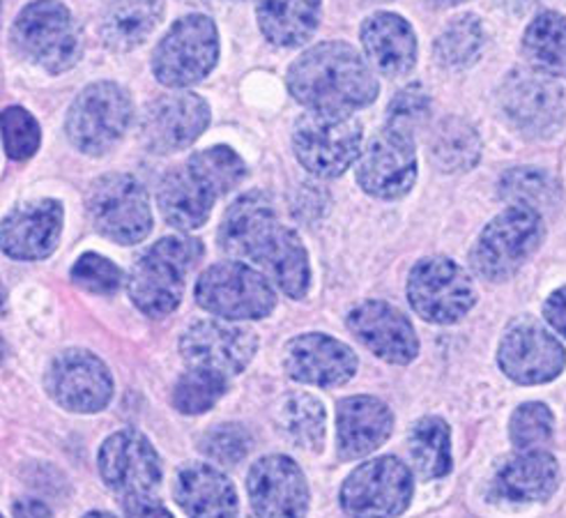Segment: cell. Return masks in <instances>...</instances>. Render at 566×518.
Here are the masks:
<instances>
[{
	"instance_id": "8d00e7d4",
	"label": "cell",
	"mask_w": 566,
	"mask_h": 518,
	"mask_svg": "<svg viewBox=\"0 0 566 518\" xmlns=\"http://www.w3.org/2000/svg\"><path fill=\"white\" fill-rule=\"evenodd\" d=\"M229 392V379L208 369L189 366L178 379L171 401L182 415H203L217 406V401Z\"/></svg>"
},
{
	"instance_id": "836d02e7",
	"label": "cell",
	"mask_w": 566,
	"mask_h": 518,
	"mask_svg": "<svg viewBox=\"0 0 566 518\" xmlns=\"http://www.w3.org/2000/svg\"><path fill=\"white\" fill-rule=\"evenodd\" d=\"M481 138L463 118H447L431 136V159L444 173H463L479 164Z\"/></svg>"
},
{
	"instance_id": "d6a6232c",
	"label": "cell",
	"mask_w": 566,
	"mask_h": 518,
	"mask_svg": "<svg viewBox=\"0 0 566 518\" xmlns=\"http://www.w3.org/2000/svg\"><path fill=\"white\" fill-rule=\"evenodd\" d=\"M408 447L421 479H440L451 473V431L442 417L419 419L410 431Z\"/></svg>"
},
{
	"instance_id": "5bb4252c",
	"label": "cell",
	"mask_w": 566,
	"mask_h": 518,
	"mask_svg": "<svg viewBox=\"0 0 566 518\" xmlns=\"http://www.w3.org/2000/svg\"><path fill=\"white\" fill-rule=\"evenodd\" d=\"M99 475L123 500L155 496L161 484V458L153 443L138 431H118L99 447Z\"/></svg>"
},
{
	"instance_id": "484cf974",
	"label": "cell",
	"mask_w": 566,
	"mask_h": 518,
	"mask_svg": "<svg viewBox=\"0 0 566 518\" xmlns=\"http://www.w3.org/2000/svg\"><path fill=\"white\" fill-rule=\"evenodd\" d=\"M174 498L189 516H233L238 514V491L233 481L208 464H189L178 470Z\"/></svg>"
},
{
	"instance_id": "bcb514c9",
	"label": "cell",
	"mask_w": 566,
	"mask_h": 518,
	"mask_svg": "<svg viewBox=\"0 0 566 518\" xmlns=\"http://www.w3.org/2000/svg\"><path fill=\"white\" fill-rule=\"evenodd\" d=\"M12 511L17 516H51V509L38 500H31V498H23L19 503L12 505Z\"/></svg>"
},
{
	"instance_id": "d4e9b609",
	"label": "cell",
	"mask_w": 566,
	"mask_h": 518,
	"mask_svg": "<svg viewBox=\"0 0 566 518\" xmlns=\"http://www.w3.org/2000/svg\"><path fill=\"white\" fill-rule=\"evenodd\" d=\"M361 46L371 65L385 76L406 74L417 61L412 25L391 12H378L361 23Z\"/></svg>"
},
{
	"instance_id": "ab89813d",
	"label": "cell",
	"mask_w": 566,
	"mask_h": 518,
	"mask_svg": "<svg viewBox=\"0 0 566 518\" xmlns=\"http://www.w3.org/2000/svg\"><path fill=\"white\" fill-rule=\"evenodd\" d=\"M70 277L81 291H88L93 296H113L125 283L123 270L95 251L83 253L74 263Z\"/></svg>"
},
{
	"instance_id": "74e56055",
	"label": "cell",
	"mask_w": 566,
	"mask_h": 518,
	"mask_svg": "<svg viewBox=\"0 0 566 518\" xmlns=\"http://www.w3.org/2000/svg\"><path fill=\"white\" fill-rule=\"evenodd\" d=\"M500 198L518 206L544 210L557 206L559 189L539 168H514L500 180Z\"/></svg>"
},
{
	"instance_id": "6da1fadb",
	"label": "cell",
	"mask_w": 566,
	"mask_h": 518,
	"mask_svg": "<svg viewBox=\"0 0 566 518\" xmlns=\"http://www.w3.org/2000/svg\"><path fill=\"white\" fill-rule=\"evenodd\" d=\"M219 245L231 258L256 263L289 298L302 300L308 293V251L293 228L276 221L272 200L263 191H247L226 210Z\"/></svg>"
},
{
	"instance_id": "c3c4849f",
	"label": "cell",
	"mask_w": 566,
	"mask_h": 518,
	"mask_svg": "<svg viewBox=\"0 0 566 518\" xmlns=\"http://www.w3.org/2000/svg\"><path fill=\"white\" fill-rule=\"evenodd\" d=\"M431 3L442 6V8H449V6H459V3H463V0H431Z\"/></svg>"
},
{
	"instance_id": "ffe728a7",
	"label": "cell",
	"mask_w": 566,
	"mask_h": 518,
	"mask_svg": "<svg viewBox=\"0 0 566 518\" xmlns=\"http://www.w3.org/2000/svg\"><path fill=\"white\" fill-rule=\"evenodd\" d=\"M283 369L304 385L338 387L357 373V355L344 341L327 334H300L286 343Z\"/></svg>"
},
{
	"instance_id": "8992f818",
	"label": "cell",
	"mask_w": 566,
	"mask_h": 518,
	"mask_svg": "<svg viewBox=\"0 0 566 518\" xmlns=\"http://www.w3.org/2000/svg\"><path fill=\"white\" fill-rule=\"evenodd\" d=\"M364 130L350 113L306 111L293 130L300 164L318 178H338L359 159Z\"/></svg>"
},
{
	"instance_id": "d590c367",
	"label": "cell",
	"mask_w": 566,
	"mask_h": 518,
	"mask_svg": "<svg viewBox=\"0 0 566 518\" xmlns=\"http://www.w3.org/2000/svg\"><path fill=\"white\" fill-rule=\"evenodd\" d=\"M187 166L217 198L233 191L247 178V164L229 146L198 151L189 157Z\"/></svg>"
},
{
	"instance_id": "e0dca14e",
	"label": "cell",
	"mask_w": 566,
	"mask_h": 518,
	"mask_svg": "<svg viewBox=\"0 0 566 518\" xmlns=\"http://www.w3.org/2000/svg\"><path fill=\"white\" fill-rule=\"evenodd\" d=\"M178 349L187 366L208 369L231 379L256 358L259 336L249 328L231 323L196 321L182 332Z\"/></svg>"
},
{
	"instance_id": "cb8c5ba5",
	"label": "cell",
	"mask_w": 566,
	"mask_h": 518,
	"mask_svg": "<svg viewBox=\"0 0 566 518\" xmlns=\"http://www.w3.org/2000/svg\"><path fill=\"white\" fill-rule=\"evenodd\" d=\"M394 428L391 411L376 396H348L336 408V447L346 460L376 452Z\"/></svg>"
},
{
	"instance_id": "ba28073f",
	"label": "cell",
	"mask_w": 566,
	"mask_h": 518,
	"mask_svg": "<svg viewBox=\"0 0 566 518\" xmlns=\"http://www.w3.org/2000/svg\"><path fill=\"white\" fill-rule=\"evenodd\" d=\"M134 102L123 85L97 81L83 89L67 111V138L83 155H104L125 136Z\"/></svg>"
},
{
	"instance_id": "2e32d148",
	"label": "cell",
	"mask_w": 566,
	"mask_h": 518,
	"mask_svg": "<svg viewBox=\"0 0 566 518\" xmlns=\"http://www.w3.org/2000/svg\"><path fill=\"white\" fill-rule=\"evenodd\" d=\"M210 125V106L201 95L171 93L153 100L140 115L138 138L153 155L189 148Z\"/></svg>"
},
{
	"instance_id": "b9f144b4",
	"label": "cell",
	"mask_w": 566,
	"mask_h": 518,
	"mask_svg": "<svg viewBox=\"0 0 566 518\" xmlns=\"http://www.w3.org/2000/svg\"><path fill=\"white\" fill-rule=\"evenodd\" d=\"M198 447L208 458L217 460L219 466H238L251 449V436L242 424L226 422L206 431Z\"/></svg>"
},
{
	"instance_id": "ee69618b",
	"label": "cell",
	"mask_w": 566,
	"mask_h": 518,
	"mask_svg": "<svg viewBox=\"0 0 566 518\" xmlns=\"http://www.w3.org/2000/svg\"><path fill=\"white\" fill-rule=\"evenodd\" d=\"M544 313H546L548 325L566 339V286L559 288V291H555V293L546 300Z\"/></svg>"
},
{
	"instance_id": "9a60e30c",
	"label": "cell",
	"mask_w": 566,
	"mask_h": 518,
	"mask_svg": "<svg viewBox=\"0 0 566 518\" xmlns=\"http://www.w3.org/2000/svg\"><path fill=\"white\" fill-rule=\"evenodd\" d=\"M497 100L506 121L534 138L553 134L566 115L564 91L539 72H509L500 85Z\"/></svg>"
},
{
	"instance_id": "4fadbf2b",
	"label": "cell",
	"mask_w": 566,
	"mask_h": 518,
	"mask_svg": "<svg viewBox=\"0 0 566 518\" xmlns=\"http://www.w3.org/2000/svg\"><path fill=\"white\" fill-rule=\"evenodd\" d=\"M415 491L410 468L396 456L366 460L342 486V509L350 516L403 514Z\"/></svg>"
},
{
	"instance_id": "83f0119b",
	"label": "cell",
	"mask_w": 566,
	"mask_h": 518,
	"mask_svg": "<svg viewBox=\"0 0 566 518\" xmlns=\"http://www.w3.org/2000/svg\"><path fill=\"white\" fill-rule=\"evenodd\" d=\"M164 17V0H106L99 35L102 42L118 53L144 44Z\"/></svg>"
},
{
	"instance_id": "1f68e13d",
	"label": "cell",
	"mask_w": 566,
	"mask_h": 518,
	"mask_svg": "<svg viewBox=\"0 0 566 518\" xmlns=\"http://www.w3.org/2000/svg\"><path fill=\"white\" fill-rule=\"evenodd\" d=\"M523 49L534 70L551 76H566V19L557 12H544L532 19Z\"/></svg>"
},
{
	"instance_id": "52a82bcc",
	"label": "cell",
	"mask_w": 566,
	"mask_h": 518,
	"mask_svg": "<svg viewBox=\"0 0 566 518\" xmlns=\"http://www.w3.org/2000/svg\"><path fill=\"white\" fill-rule=\"evenodd\" d=\"M196 302L226 321H259L276 307L274 283L240 261L210 266L196 281Z\"/></svg>"
},
{
	"instance_id": "d6986e66",
	"label": "cell",
	"mask_w": 566,
	"mask_h": 518,
	"mask_svg": "<svg viewBox=\"0 0 566 518\" xmlns=\"http://www.w3.org/2000/svg\"><path fill=\"white\" fill-rule=\"evenodd\" d=\"M500 369L518 385L555 381L566 366L564 345L539 323L521 321L502 336Z\"/></svg>"
},
{
	"instance_id": "9c48e42d",
	"label": "cell",
	"mask_w": 566,
	"mask_h": 518,
	"mask_svg": "<svg viewBox=\"0 0 566 518\" xmlns=\"http://www.w3.org/2000/svg\"><path fill=\"white\" fill-rule=\"evenodd\" d=\"M219 61L217 23L206 14L178 19L153 55L155 79L168 89H187L203 81Z\"/></svg>"
},
{
	"instance_id": "7c38bea8",
	"label": "cell",
	"mask_w": 566,
	"mask_h": 518,
	"mask_svg": "<svg viewBox=\"0 0 566 518\" xmlns=\"http://www.w3.org/2000/svg\"><path fill=\"white\" fill-rule=\"evenodd\" d=\"M44 387L61 408L78 415L102 413L113 398L108 366L95 353L83 349L55 355L46 366Z\"/></svg>"
},
{
	"instance_id": "60d3db41",
	"label": "cell",
	"mask_w": 566,
	"mask_h": 518,
	"mask_svg": "<svg viewBox=\"0 0 566 518\" xmlns=\"http://www.w3.org/2000/svg\"><path fill=\"white\" fill-rule=\"evenodd\" d=\"M40 125L23 106H8L3 111V143L12 162L31 159L40 148Z\"/></svg>"
},
{
	"instance_id": "3957f363",
	"label": "cell",
	"mask_w": 566,
	"mask_h": 518,
	"mask_svg": "<svg viewBox=\"0 0 566 518\" xmlns=\"http://www.w3.org/2000/svg\"><path fill=\"white\" fill-rule=\"evenodd\" d=\"M206 247L196 238L168 236L138 258L127 277V293L134 307L148 319L171 315L185 293V279L198 266Z\"/></svg>"
},
{
	"instance_id": "44dd1931",
	"label": "cell",
	"mask_w": 566,
	"mask_h": 518,
	"mask_svg": "<svg viewBox=\"0 0 566 518\" xmlns=\"http://www.w3.org/2000/svg\"><path fill=\"white\" fill-rule=\"evenodd\" d=\"M247 491L259 516H302L308 511V484L291 456L270 454L249 470Z\"/></svg>"
},
{
	"instance_id": "7a4b0ae2",
	"label": "cell",
	"mask_w": 566,
	"mask_h": 518,
	"mask_svg": "<svg viewBox=\"0 0 566 518\" xmlns=\"http://www.w3.org/2000/svg\"><path fill=\"white\" fill-rule=\"evenodd\" d=\"M289 89L311 111L353 113L378 97V79L350 44L323 42L291 65Z\"/></svg>"
},
{
	"instance_id": "f35d334b",
	"label": "cell",
	"mask_w": 566,
	"mask_h": 518,
	"mask_svg": "<svg viewBox=\"0 0 566 518\" xmlns=\"http://www.w3.org/2000/svg\"><path fill=\"white\" fill-rule=\"evenodd\" d=\"M553 413L544 403H523L512 415V424H509V436L516 449H536L553 438Z\"/></svg>"
},
{
	"instance_id": "4316f807",
	"label": "cell",
	"mask_w": 566,
	"mask_h": 518,
	"mask_svg": "<svg viewBox=\"0 0 566 518\" xmlns=\"http://www.w3.org/2000/svg\"><path fill=\"white\" fill-rule=\"evenodd\" d=\"M557 484V460L546 452L525 449L500 468L495 477V494L512 503H536L551 498Z\"/></svg>"
},
{
	"instance_id": "f6af8a7d",
	"label": "cell",
	"mask_w": 566,
	"mask_h": 518,
	"mask_svg": "<svg viewBox=\"0 0 566 518\" xmlns=\"http://www.w3.org/2000/svg\"><path fill=\"white\" fill-rule=\"evenodd\" d=\"M123 511L127 516H171V511H168L155 496H148V498H132V500H123L120 503Z\"/></svg>"
},
{
	"instance_id": "7402d4cb",
	"label": "cell",
	"mask_w": 566,
	"mask_h": 518,
	"mask_svg": "<svg viewBox=\"0 0 566 518\" xmlns=\"http://www.w3.org/2000/svg\"><path fill=\"white\" fill-rule=\"evenodd\" d=\"M346 323L359 343L389 364H410L419 355V339L412 323L387 302L371 300L357 304Z\"/></svg>"
},
{
	"instance_id": "7bdbcfd3",
	"label": "cell",
	"mask_w": 566,
	"mask_h": 518,
	"mask_svg": "<svg viewBox=\"0 0 566 518\" xmlns=\"http://www.w3.org/2000/svg\"><path fill=\"white\" fill-rule=\"evenodd\" d=\"M429 115H431V100L427 91L415 83L391 100L387 111V127L412 136L419 127L429 123Z\"/></svg>"
},
{
	"instance_id": "f546056e",
	"label": "cell",
	"mask_w": 566,
	"mask_h": 518,
	"mask_svg": "<svg viewBox=\"0 0 566 518\" xmlns=\"http://www.w3.org/2000/svg\"><path fill=\"white\" fill-rule=\"evenodd\" d=\"M263 35L283 49L304 44L321 21V0H259Z\"/></svg>"
},
{
	"instance_id": "5b68a950",
	"label": "cell",
	"mask_w": 566,
	"mask_h": 518,
	"mask_svg": "<svg viewBox=\"0 0 566 518\" xmlns=\"http://www.w3.org/2000/svg\"><path fill=\"white\" fill-rule=\"evenodd\" d=\"M544 219L539 210L512 204L484 230L470 253L474 272L486 281L514 277L544 240Z\"/></svg>"
},
{
	"instance_id": "e575fe53",
	"label": "cell",
	"mask_w": 566,
	"mask_h": 518,
	"mask_svg": "<svg viewBox=\"0 0 566 518\" xmlns=\"http://www.w3.org/2000/svg\"><path fill=\"white\" fill-rule=\"evenodd\" d=\"M486 33L476 17H459L451 21L442 35L436 40V58L449 70H465L479 61L484 53Z\"/></svg>"
},
{
	"instance_id": "603a6c76",
	"label": "cell",
	"mask_w": 566,
	"mask_h": 518,
	"mask_svg": "<svg viewBox=\"0 0 566 518\" xmlns=\"http://www.w3.org/2000/svg\"><path fill=\"white\" fill-rule=\"evenodd\" d=\"M63 236V206L53 198L23 204L3 219V251L17 261H42Z\"/></svg>"
},
{
	"instance_id": "7dc6e473",
	"label": "cell",
	"mask_w": 566,
	"mask_h": 518,
	"mask_svg": "<svg viewBox=\"0 0 566 518\" xmlns=\"http://www.w3.org/2000/svg\"><path fill=\"white\" fill-rule=\"evenodd\" d=\"M497 3L506 10V12H516V14H521V12H527L536 0H497Z\"/></svg>"
},
{
	"instance_id": "f1b7e54d",
	"label": "cell",
	"mask_w": 566,
	"mask_h": 518,
	"mask_svg": "<svg viewBox=\"0 0 566 518\" xmlns=\"http://www.w3.org/2000/svg\"><path fill=\"white\" fill-rule=\"evenodd\" d=\"M214 198L217 196L185 164L182 168L166 173L159 185L157 204L166 224L180 230H193L210 219Z\"/></svg>"
},
{
	"instance_id": "4dcf8cb0",
	"label": "cell",
	"mask_w": 566,
	"mask_h": 518,
	"mask_svg": "<svg viewBox=\"0 0 566 518\" xmlns=\"http://www.w3.org/2000/svg\"><path fill=\"white\" fill-rule=\"evenodd\" d=\"M276 424L281 434L286 436L295 447L306 452H321L325 443L327 415L323 403L304 392L289 394L279 403Z\"/></svg>"
},
{
	"instance_id": "8fae6325",
	"label": "cell",
	"mask_w": 566,
	"mask_h": 518,
	"mask_svg": "<svg viewBox=\"0 0 566 518\" xmlns=\"http://www.w3.org/2000/svg\"><path fill=\"white\" fill-rule=\"evenodd\" d=\"M408 300L423 321L451 325L465 319L476 304V291L461 266L444 256H431L410 270Z\"/></svg>"
},
{
	"instance_id": "277c9868",
	"label": "cell",
	"mask_w": 566,
	"mask_h": 518,
	"mask_svg": "<svg viewBox=\"0 0 566 518\" xmlns=\"http://www.w3.org/2000/svg\"><path fill=\"white\" fill-rule=\"evenodd\" d=\"M12 38L28 61L49 74L72 70L83 53L81 28L61 0L25 6L12 25Z\"/></svg>"
},
{
	"instance_id": "30bf717a",
	"label": "cell",
	"mask_w": 566,
	"mask_h": 518,
	"mask_svg": "<svg viewBox=\"0 0 566 518\" xmlns=\"http://www.w3.org/2000/svg\"><path fill=\"white\" fill-rule=\"evenodd\" d=\"M88 217L99 236L118 245H138L153 230L146 187L127 173H106L91 185Z\"/></svg>"
},
{
	"instance_id": "ac0fdd59",
	"label": "cell",
	"mask_w": 566,
	"mask_h": 518,
	"mask_svg": "<svg viewBox=\"0 0 566 518\" xmlns=\"http://www.w3.org/2000/svg\"><path fill=\"white\" fill-rule=\"evenodd\" d=\"M357 180L376 198H401L417 180V153L412 136L385 127L364 148L357 164Z\"/></svg>"
}]
</instances>
